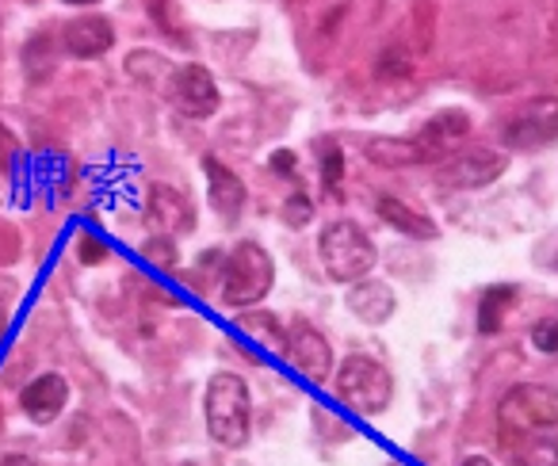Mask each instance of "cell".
<instances>
[{
    "label": "cell",
    "mask_w": 558,
    "mask_h": 466,
    "mask_svg": "<svg viewBox=\"0 0 558 466\" xmlns=\"http://www.w3.org/2000/svg\"><path fill=\"white\" fill-rule=\"evenodd\" d=\"M203 413H207L210 440H218L222 447H241L248 440V425H253V402H248L245 379L230 371H218L207 382Z\"/></svg>",
    "instance_id": "1"
},
{
    "label": "cell",
    "mask_w": 558,
    "mask_h": 466,
    "mask_svg": "<svg viewBox=\"0 0 558 466\" xmlns=\"http://www.w3.org/2000/svg\"><path fill=\"white\" fill-rule=\"evenodd\" d=\"M276 265L256 242H241L222 265V303L230 310H248L271 291Z\"/></svg>",
    "instance_id": "2"
},
{
    "label": "cell",
    "mask_w": 558,
    "mask_h": 466,
    "mask_svg": "<svg viewBox=\"0 0 558 466\" xmlns=\"http://www.w3.org/2000/svg\"><path fill=\"white\" fill-rule=\"evenodd\" d=\"M318 253L329 280L337 283H360L375 268V245L356 222H329L322 230Z\"/></svg>",
    "instance_id": "3"
},
{
    "label": "cell",
    "mask_w": 558,
    "mask_h": 466,
    "mask_svg": "<svg viewBox=\"0 0 558 466\" xmlns=\"http://www.w3.org/2000/svg\"><path fill=\"white\" fill-rule=\"evenodd\" d=\"M337 402L349 405L360 417H375L390 405V394H395V382H390L387 367L375 364L367 356H349L341 367H337Z\"/></svg>",
    "instance_id": "4"
},
{
    "label": "cell",
    "mask_w": 558,
    "mask_h": 466,
    "mask_svg": "<svg viewBox=\"0 0 558 466\" xmlns=\"http://www.w3.org/2000/svg\"><path fill=\"white\" fill-rule=\"evenodd\" d=\"M501 425L517 436L527 432H550L558 428V390L539 387V382H524V387H512L501 397V409H497Z\"/></svg>",
    "instance_id": "5"
},
{
    "label": "cell",
    "mask_w": 558,
    "mask_h": 466,
    "mask_svg": "<svg viewBox=\"0 0 558 466\" xmlns=\"http://www.w3.org/2000/svg\"><path fill=\"white\" fill-rule=\"evenodd\" d=\"M558 138V100L555 96H539L532 100L524 111L505 123V146L517 149V154H532V149H543Z\"/></svg>",
    "instance_id": "6"
},
{
    "label": "cell",
    "mask_w": 558,
    "mask_h": 466,
    "mask_svg": "<svg viewBox=\"0 0 558 466\" xmlns=\"http://www.w3.org/2000/svg\"><path fill=\"white\" fill-rule=\"evenodd\" d=\"M169 96H172V108L187 119H210L218 111V103H222L215 77L203 65H184V70L172 73Z\"/></svg>",
    "instance_id": "7"
},
{
    "label": "cell",
    "mask_w": 558,
    "mask_h": 466,
    "mask_svg": "<svg viewBox=\"0 0 558 466\" xmlns=\"http://www.w3.org/2000/svg\"><path fill=\"white\" fill-rule=\"evenodd\" d=\"M505 157L494 154V149H482V146H471V149H459V154L444 157L440 164V180L451 187H486L494 184L497 176L505 172Z\"/></svg>",
    "instance_id": "8"
},
{
    "label": "cell",
    "mask_w": 558,
    "mask_h": 466,
    "mask_svg": "<svg viewBox=\"0 0 558 466\" xmlns=\"http://www.w3.org/2000/svg\"><path fill=\"white\" fill-rule=\"evenodd\" d=\"M288 359H291V367L311 382H326L329 371H333V348H329L326 336L314 326H306V321H299L288 333Z\"/></svg>",
    "instance_id": "9"
},
{
    "label": "cell",
    "mask_w": 558,
    "mask_h": 466,
    "mask_svg": "<svg viewBox=\"0 0 558 466\" xmlns=\"http://www.w3.org/2000/svg\"><path fill=\"white\" fill-rule=\"evenodd\" d=\"M466 134H471V119H466V111H440L436 119H428L425 126H421L417 142L421 149H425L428 161H444V157L459 154V149L466 146Z\"/></svg>",
    "instance_id": "10"
},
{
    "label": "cell",
    "mask_w": 558,
    "mask_h": 466,
    "mask_svg": "<svg viewBox=\"0 0 558 466\" xmlns=\"http://www.w3.org/2000/svg\"><path fill=\"white\" fill-rule=\"evenodd\" d=\"M20 402H24V413L35 420V425H54V420L62 417L65 402H70V382H65L58 371H47V375H39V379L27 382Z\"/></svg>",
    "instance_id": "11"
},
{
    "label": "cell",
    "mask_w": 558,
    "mask_h": 466,
    "mask_svg": "<svg viewBox=\"0 0 558 466\" xmlns=\"http://www.w3.org/2000/svg\"><path fill=\"white\" fill-rule=\"evenodd\" d=\"M149 222L161 233H187L195 225V210L177 187L169 184H154L149 187V203H146Z\"/></svg>",
    "instance_id": "12"
},
{
    "label": "cell",
    "mask_w": 558,
    "mask_h": 466,
    "mask_svg": "<svg viewBox=\"0 0 558 466\" xmlns=\"http://www.w3.org/2000/svg\"><path fill=\"white\" fill-rule=\"evenodd\" d=\"M62 42L65 50H70L73 58H100L111 50V42H116V32H111V24L104 16H77L65 24L62 32Z\"/></svg>",
    "instance_id": "13"
},
{
    "label": "cell",
    "mask_w": 558,
    "mask_h": 466,
    "mask_svg": "<svg viewBox=\"0 0 558 466\" xmlns=\"http://www.w3.org/2000/svg\"><path fill=\"white\" fill-rule=\"evenodd\" d=\"M203 172H207V184H210V207H215L226 222H233V218L241 214V207H245V184H241L218 157H203Z\"/></svg>",
    "instance_id": "14"
},
{
    "label": "cell",
    "mask_w": 558,
    "mask_h": 466,
    "mask_svg": "<svg viewBox=\"0 0 558 466\" xmlns=\"http://www.w3.org/2000/svg\"><path fill=\"white\" fill-rule=\"evenodd\" d=\"M349 310L356 314L367 326H383V321L395 314V291L379 280H360L356 287L349 291Z\"/></svg>",
    "instance_id": "15"
},
{
    "label": "cell",
    "mask_w": 558,
    "mask_h": 466,
    "mask_svg": "<svg viewBox=\"0 0 558 466\" xmlns=\"http://www.w3.org/2000/svg\"><path fill=\"white\" fill-rule=\"evenodd\" d=\"M375 210H379L383 222L395 225V230L405 233V237H417V242H428V237H436V225L428 222L425 214H417L413 207H405L402 199H395V195H379Z\"/></svg>",
    "instance_id": "16"
},
{
    "label": "cell",
    "mask_w": 558,
    "mask_h": 466,
    "mask_svg": "<svg viewBox=\"0 0 558 466\" xmlns=\"http://www.w3.org/2000/svg\"><path fill=\"white\" fill-rule=\"evenodd\" d=\"M367 157L383 169H413V164L428 161L417 138H375L367 142Z\"/></svg>",
    "instance_id": "17"
},
{
    "label": "cell",
    "mask_w": 558,
    "mask_h": 466,
    "mask_svg": "<svg viewBox=\"0 0 558 466\" xmlns=\"http://www.w3.org/2000/svg\"><path fill=\"white\" fill-rule=\"evenodd\" d=\"M512 466H558V440L547 432H527L524 440L509 443Z\"/></svg>",
    "instance_id": "18"
},
{
    "label": "cell",
    "mask_w": 558,
    "mask_h": 466,
    "mask_svg": "<svg viewBox=\"0 0 558 466\" xmlns=\"http://www.w3.org/2000/svg\"><path fill=\"white\" fill-rule=\"evenodd\" d=\"M241 333L253 336L260 348L276 352V356H288V333H283V326L271 314H245L241 318Z\"/></svg>",
    "instance_id": "19"
},
{
    "label": "cell",
    "mask_w": 558,
    "mask_h": 466,
    "mask_svg": "<svg viewBox=\"0 0 558 466\" xmlns=\"http://www.w3.org/2000/svg\"><path fill=\"white\" fill-rule=\"evenodd\" d=\"M517 303V287H494L482 295V306H478V329L482 333H497L505 321V314H509V306Z\"/></svg>",
    "instance_id": "20"
},
{
    "label": "cell",
    "mask_w": 558,
    "mask_h": 466,
    "mask_svg": "<svg viewBox=\"0 0 558 466\" xmlns=\"http://www.w3.org/2000/svg\"><path fill=\"white\" fill-rule=\"evenodd\" d=\"M142 257L149 260V265H157V268H177V245H172V237H149L146 242V249H142Z\"/></svg>",
    "instance_id": "21"
},
{
    "label": "cell",
    "mask_w": 558,
    "mask_h": 466,
    "mask_svg": "<svg viewBox=\"0 0 558 466\" xmlns=\"http://www.w3.org/2000/svg\"><path fill=\"white\" fill-rule=\"evenodd\" d=\"M311 218H314V203H311V195H306V192H295L288 203H283V222L295 225V230L311 222Z\"/></svg>",
    "instance_id": "22"
},
{
    "label": "cell",
    "mask_w": 558,
    "mask_h": 466,
    "mask_svg": "<svg viewBox=\"0 0 558 466\" xmlns=\"http://www.w3.org/2000/svg\"><path fill=\"white\" fill-rule=\"evenodd\" d=\"M532 344L539 352H558V318L535 321V326H532Z\"/></svg>",
    "instance_id": "23"
},
{
    "label": "cell",
    "mask_w": 558,
    "mask_h": 466,
    "mask_svg": "<svg viewBox=\"0 0 558 466\" xmlns=\"http://www.w3.org/2000/svg\"><path fill=\"white\" fill-rule=\"evenodd\" d=\"M341 172H344V157L337 146H326V161H322V180H326L329 192H337V184H341Z\"/></svg>",
    "instance_id": "24"
},
{
    "label": "cell",
    "mask_w": 558,
    "mask_h": 466,
    "mask_svg": "<svg viewBox=\"0 0 558 466\" xmlns=\"http://www.w3.org/2000/svg\"><path fill=\"white\" fill-rule=\"evenodd\" d=\"M271 172H279V176H295V154H291V149L271 154Z\"/></svg>",
    "instance_id": "25"
},
{
    "label": "cell",
    "mask_w": 558,
    "mask_h": 466,
    "mask_svg": "<svg viewBox=\"0 0 558 466\" xmlns=\"http://www.w3.org/2000/svg\"><path fill=\"white\" fill-rule=\"evenodd\" d=\"M0 466H35V458L32 455H4Z\"/></svg>",
    "instance_id": "26"
},
{
    "label": "cell",
    "mask_w": 558,
    "mask_h": 466,
    "mask_svg": "<svg viewBox=\"0 0 558 466\" xmlns=\"http://www.w3.org/2000/svg\"><path fill=\"white\" fill-rule=\"evenodd\" d=\"M463 466H494L489 458H482V455H471V458H463Z\"/></svg>",
    "instance_id": "27"
},
{
    "label": "cell",
    "mask_w": 558,
    "mask_h": 466,
    "mask_svg": "<svg viewBox=\"0 0 558 466\" xmlns=\"http://www.w3.org/2000/svg\"><path fill=\"white\" fill-rule=\"evenodd\" d=\"M65 4H96V0H65Z\"/></svg>",
    "instance_id": "28"
},
{
    "label": "cell",
    "mask_w": 558,
    "mask_h": 466,
    "mask_svg": "<svg viewBox=\"0 0 558 466\" xmlns=\"http://www.w3.org/2000/svg\"><path fill=\"white\" fill-rule=\"evenodd\" d=\"M390 466H405V463H390Z\"/></svg>",
    "instance_id": "29"
},
{
    "label": "cell",
    "mask_w": 558,
    "mask_h": 466,
    "mask_svg": "<svg viewBox=\"0 0 558 466\" xmlns=\"http://www.w3.org/2000/svg\"><path fill=\"white\" fill-rule=\"evenodd\" d=\"M184 466H192V463H184Z\"/></svg>",
    "instance_id": "30"
}]
</instances>
